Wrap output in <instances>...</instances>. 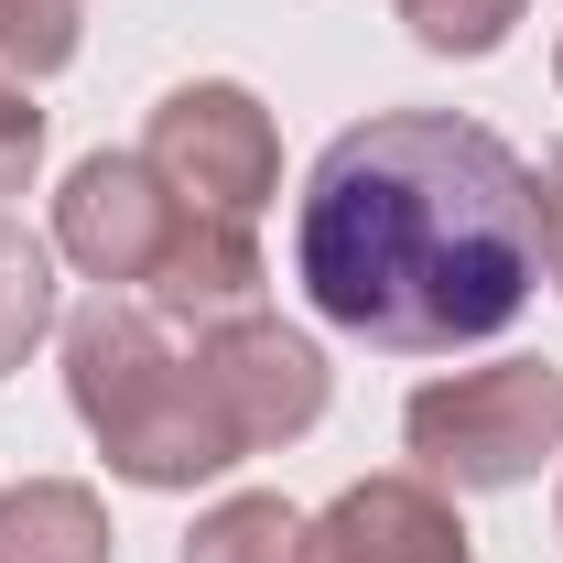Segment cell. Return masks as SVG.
Wrapping results in <instances>:
<instances>
[{
    "label": "cell",
    "instance_id": "obj_2",
    "mask_svg": "<svg viewBox=\"0 0 563 563\" xmlns=\"http://www.w3.org/2000/svg\"><path fill=\"white\" fill-rule=\"evenodd\" d=\"M66 401L98 433L109 477L131 488H207L239 466V433L217 422L196 347H174V325L131 292H98L87 314H66Z\"/></svg>",
    "mask_w": 563,
    "mask_h": 563
},
{
    "label": "cell",
    "instance_id": "obj_1",
    "mask_svg": "<svg viewBox=\"0 0 563 563\" xmlns=\"http://www.w3.org/2000/svg\"><path fill=\"white\" fill-rule=\"evenodd\" d=\"M292 272L325 325L390 357H444L520 325L542 282V174L455 109H379L325 141Z\"/></svg>",
    "mask_w": 563,
    "mask_h": 563
},
{
    "label": "cell",
    "instance_id": "obj_6",
    "mask_svg": "<svg viewBox=\"0 0 563 563\" xmlns=\"http://www.w3.org/2000/svg\"><path fill=\"white\" fill-rule=\"evenodd\" d=\"M174 228H185V196L141 152H87L66 174V196H55V250L87 282H152Z\"/></svg>",
    "mask_w": 563,
    "mask_h": 563
},
{
    "label": "cell",
    "instance_id": "obj_5",
    "mask_svg": "<svg viewBox=\"0 0 563 563\" xmlns=\"http://www.w3.org/2000/svg\"><path fill=\"white\" fill-rule=\"evenodd\" d=\"M196 379H207L217 422L239 433V455H272V444L325 422V347L303 325H282V314L196 325Z\"/></svg>",
    "mask_w": 563,
    "mask_h": 563
},
{
    "label": "cell",
    "instance_id": "obj_10",
    "mask_svg": "<svg viewBox=\"0 0 563 563\" xmlns=\"http://www.w3.org/2000/svg\"><path fill=\"white\" fill-rule=\"evenodd\" d=\"M303 553H314V520L292 498H217L185 531V563H303Z\"/></svg>",
    "mask_w": 563,
    "mask_h": 563
},
{
    "label": "cell",
    "instance_id": "obj_9",
    "mask_svg": "<svg viewBox=\"0 0 563 563\" xmlns=\"http://www.w3.org/2000/svg\"><path fill=\"white\" fill-rule=\"evenodd\" d=\"M109 553H120V531H109L98 488H76V477L0 488V563H109Z\"/></svg>",
    "mask_w": 563,
    "mask_h": 563
},
{
    "label": "cell",
    "instance_id": "obj_12",
    "mask_svg": "<svg viewBox=\"0 0 563 563\" xmlns=\"http://www.w3.org/2000/svg\"><path fill=\"white\" fill-rule=\"evenodd\" d=\"M76 44H87V11L76 0H0V76L11 87L76 66Z\"/></svg>",
    "mask_w": 563,
    "mask_h": 563
},
{
    "label": "cell",
    "instance_id": "obj_11",
    "mask_svg": "<svg viewBox=\"0 0 563 563\" xmlns=\"http://www.w3.org/2000/svg\"><path fill=\"white\" fill-rule=\"evenodd\" d=\"M55 336V250L0 217V379Z\"/></svg>",
    "mask_w": 563,
    "mask_h": 563
},
{
    "label": "cell",
    "instance_id": "obj_4",
    "mask_svg": "<svg viewBox=\"0 0 563 563\" xmlns=\"http://www.w3.org/2000/svg\"><path fill=\"white\" fill-rule=\"evenodd\" d=\"M141 163L196 217H261L282 196V131H272V109L250 87H228V76L163 87L152 98V131H141Z\"/></svg>",
    "mask_w": 563,
    "mask_h": 563
},
{
    "label": "cell",
    "instance_id": "obj_15",
    "mask_svg": "<svg viewBox=\"0 0 563 563\" xmlns=\"http://www.w3.org/2000/svg\"><path fill=\"white\" fill-rule=\"evenodd\" d=\"M542 272L563 292V174H542Z\"/></svg>",
    "mask_w": 563,
    "mask_h": 563
},
{
    "label": "cell",
    "instance_id": "obj_8",
    "mask_svg": "<svg viewBox=\"0 0 563 563\" xmlns=\"http://www.w3.org/2000/svg\"><path fill=\"white\" fill-rule=\"evenodd\" d=\"M261 282H272V261H261L250 217H196L185 207V228L163 239V261L141 282V303L163 325H228V314H261Z\"/></svg>",
    "mask_w": 563,
    "mask_h": 563
},
{
    "label": "cell",
    "instance_id": "obj_7",
    "mask_svg": "<svg viewBox=\"0 0 563 563\" xmlns=\"http://www.w3.org/2000/svg\"><path fill=\"white\" fill-rule=\"evenodd\" d=\"M303 563H477V531L433 477H357L325 498Z\"/></svg>",
    "mask_w": 563,
    "mask_h": 563
},
{
    "label": "cell",
    "instance_id": "obj_3",
    "mask_svg": "<svg viewBox=\"0 0 563 563\" xmlns=\"http://www.w3.org/2000/svg\"><path fill=\"white\" fill-rule=\"evenodd\" d=\"M401 444H412V477H433L444 498L531 488L542 455H563V368H542V357L455 368V379L412 390Z\"/></svg>",
    "mask_w": 563,
    "mask_h": 563
},
{
    "label": "cell",
    "instance_id": "obj_14",
    "mask_svg": "<svg viewBox=\"0 0 563 563\" xmlns=\"http://www.w3.org/2000/svg\"><path fill=\"white\" fill-rule=\"evenodd\" d=\"M33 163H44V109H33V87L0 76V196H22Z\"/></svg>",
    "mask_w": 563,
    "mask_h": 563
},
{
    "label": "cell",
    "instance_id": "obj_13",
    "mask_svg": "<svg viewBox=\"0 0 563 563\" xmlns=\"http://www.w3.org/2000/svg\"><path fill=\"white\" fill-rule=\"evenodd\" d=\"M520 11H531V0H401V22H412L422 55H498V44L520 33Z\"/></svg>",
    "mask_w": 563,
    "mask_h": 563
},
{
    "label": "cell",
    "instance_id": "obj_16",
    "mask_svg": "<svg viewBox=\"0 0 563 563\" xmlns=\"http://www.w3.org/2000/svg\"><path fill=\"white\" fill-rule=\"evenodd\" d=\"M553 76H563V55H553Z\"/></svg>",
    "mask_w": 563,
    "mask_h": 563
}]
</instances>
